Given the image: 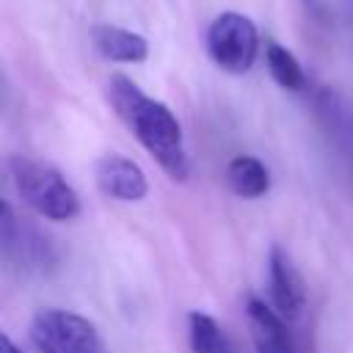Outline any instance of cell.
<instances>
[{
  "label": "cell",
  "mask_w": 353,
  "mask_h": 353,
  "mask_svg": "<svg viewBox=\"0 0 353 353\" xmlns=\"http://www.w3.org/2000/svg\"><path fill=\"white\" fill-rule=\"evenodd\" d=\"M97 185L116 201H141L149 193L143 168L124 154H105L97 160Z\"/></svg>",
  "instance_id": "ba28073f"
},
{
  "label": "cell",
  "mask_w": 353,
  "mask_h": 353,
  "mask_svg": "<svg viewBox=\"0 0 353 353\" xmlns=\"http://www.w3.org/2000/svg\"><path fill=\"white\" fill-rule=\"evenodd\" d=\"M8 176L19 199L41 218L72 221L80 215V196L52 165L30 160V157H11Z\"/></svg>",
  "instance_id": "7a4b0ae2"
},
{
  "label": "cell",
  "mask_w": 353,
  "mask_h": 353,
  "mask_svg": "<svg viewBox=\"0 0 353 353\" xmlns=\"http://www.w3.org/2000/svg\"><path fill=\"white\" fill-rule=\"evenodd\" d=\"M226 182L240 199H259L270 190V171L254 154H237L226 165Z\"/></svg>",
  "instance_id": "8fae6325"
},
{
  "label": "cell",
  "mask_w": 353,
  "mask_h": 353,
  "mask_svg": "<svg viewBox=\"0 0 353 353\" xmlns=\"http://www.w3.org/2000/svg\"><path fill=\"white\" fill-rule=\"evenodd\" d=\"M108 97L116 113L124 119V124L135 132L141 146L160 163V168L171 179H188L190 176V160L182 141V127L176 116L157 99L146 97L130 77L113 74L108 83Z\"/></svg>",
  "instance_id": "6da1fadb"
},
{
  "label": "cell",
  "mask_w": 353,
  "mask_h": 353,
  "mask_svg": "<svg viewBox=\"0 0 353 353\" xmlns=\"http://www.w3.org/2000/svg\"><path fill=\"white\" fill-rule=\"evenodd\" d=\"M265 63H268L270 77H273L281 88H287V91H303V88H306L303 66L298 63V58H295L287 47L270 41V44L265 47Z\"/></svg>",
  "instance_id": "4fadbf2b"
},
{
  "label": "cell",
  "mask_w": 353,
  "mask_h": 353,
  "mask_svg": "<svg viewBox=\"0 0 353 353\" xmlns=\"http://www.w3.org/2000/svg\"><path fill=\"white\" fill-rule=\"evenodd\" d=\"M0 245H3V256L22 270L41 273L58 262V254L47 240V234L19 221L8 201H3L0 207Z\"/></svg>",
  "instance_id": "5b68a950"
},
{
  "label": "cell",
  "mask_w": 353,
  "mask_h": 353,
  "mask_svg": "<svg viewBox=\"0 0 353 353\" xmlns=\"http://www.w3.org/2000/svg\"><path fill=\"white\" fill-rule=\"evenodd\" d=\"M0 353H22V350L14 345V339H11L8 334H3V336H0Z\"/></svg>",
  "instance_id": "5bb4252c"
},
{
  "label": "cell",
  "mask_w": 353,
  "mask_h": 353,
  "mask_svg": "<svg viewBox=\"0 0 353 353\" xmlns=\"http://www.w3.org/2000/svg\"><path fill=\"white\" fill-rule=\"evenodd\" d=\"M207 52L212 63L221 66L223 72L245 74L259 52L256 25L237 11L218 14L207 28Z\"/></svg>",
  "instance_id": "277c9868"
},
{
  "label": "cell",
  "mask_w": 353,
  "mask_h": 353,
  "mask_svg": "<svg viewBox=\"0 0 353 353\" xmlns=\"http://www.w3.org/2000/svg\"><path fill=\"white\" fill-rule=\"evenodd\" d=\"M188 342L193 353H232V345L221 325L204 314V312H190L188 314Z\"/></svg>",
  "instance_id": "7c38bea8"
},
{
  "label": "cell",
  "mask_w": 353,
  "mask_h": 353,
  "mask_svg": "<svg viewBox=\"0 0 353 353\" xmlns=\"http://www.w3.org/2000/svg\"><path fill=\"white\" fill-rule=\"evenodd\" d=\"M314 116L328 146L353 168V105L334 88H320L314 94Z\"/></svg>",
  "instance_id": "8992f818"
},
{
  "label": "cell",
  "mask_w": 353,
  "mask_h": 353,
  "mask_svg": "<svg viewBox=\"0 0 353 353\" xmlns=\"http://www.w3.org/2000/svg\"><path fill=\"white\" fill-rule=\"evenodd\" d=\"M94 47L102 58L119 63H141L149 55V41L127 28L119 25H97L94 28Z\"/></svg>",
  "instance_id": "30bf717a"
},
{
  "label": "cell",
  "mask_w": 353,
  "mask_h": 353,
  "mask_svg": "<svg viewBox=\"0 0 353 353\" xmlns=\"http://www.w3.org/2000/svg\"><path fill=\"white\" fill-rule=\"evenodd\" d=\"M30 339L41 353H105L97 325L66 309H41L30 320Z\"/></svg>",
  "instance_id": "3957f363"
},
{
  "label": "cell",
  "mask_w": 353,
  "mask_h": 353,
  "mask_svg": "<svg viewBox=\"0 0 353 353\" xmlns=\"http://www.w3.org/2000/svg\"><path fill=\"white\" fill-rule=\"evenodd\" d=\"M268 292H270V306L284 320H295L306 306L303 279L295 270L290 254L279 245H273L268 256Z\"/></svg>",
  "instance_id": "52a82bcc"
},
{
  "label": "cell",
  "mask_w": 353,
  "mask_h": 353,
  "mask_svg": "<svg viewBox=\"0 0 353 353\" xmlns=\"http://www.w3.org/2000/svg\"><path fill=\"white\" fill-rule=\"evenodd\" d=\"M245 320H248V331L256 353H295V342L287 328V320L270 303L259 298H248Z\"/></svg>",
  "instance_id": "9c48e42d"
}]
</instances>
